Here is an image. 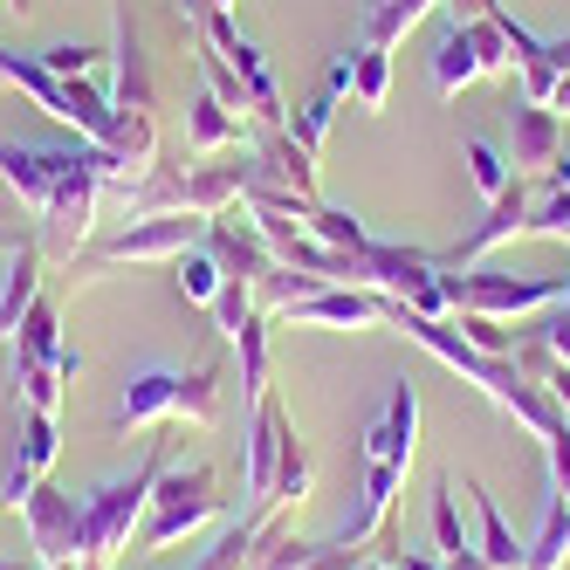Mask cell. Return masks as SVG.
Wrapping results in <instances>:
<instances>
[{
	"instance_id": "6da1fadb",
	"label": "cell",
	"mask_w": 570,
	"mask_h": 570,
	"mask_svg": "<svg viewBox=\"0 0 570 570\" xmlns=\"http://www.w3.org/2000/svg\"><path fill=\"white\" fill-rule=\"evenodd\" d=\"M0 179L35 214V240H42L49 262L83 255L104 193L131 186V173L104 145H21V138H0Z\"/></svg>"
},
{
	"instance_id": "7a4b0ae2",
	"label": "cell",
	"mask_w": 570,
	"mask_h": 570,
	"mask_svg": "<svg viewBox=\"0 0 570 570\" xmlns=\"http://www.w3.org/2000/svg\"><path fill=\"white\" fill-rule=\"evenodd\" d=\"M166 468H173V446L158 440L125 481H104L97 495H83V557L110 563L117 550H131L138 522H145V502H151V488H158V474H166Z\"/></svg>"
},
{
	"instance_id": "3957f363",
	"label": "cell",
	"mask_w": 570,
	"mask_h": 570,
	"mask_svg": "<svg viewBox=\"0 0 570 570\" xmlns=\"http://www.w3.org/2000/svg\"><path fill=\"white\" fill-rule=\"evenodd\" d=\"M227 515V495H220V474L207 461H193V468H166L151 488V502H145V522H138V550H173L179 537H193L199 522H214Z\"/></svg>"
},
{
	"instance_id": "277c9868",
	"label": "cell",
	"mask_w": 570,
	"mask_h": 570,
	"mask_svg": "<svg viewBox=\"0 0 570 570\" xmlns=\"http://www.w3.org/2000/svg\"><path fill=\"white\" fill-rule=\"evenodd\" d=\"M570 289V275H515V268H461L446 275V296H454V316H502V323H529L557 309Z\"/></svg>"
},
{
	"instance_id": "5b68a950",
	"label": "cell",
	"mask_w": 570,
	"mask_h": 570,
	"mask_svg": "<svg viewBox=\"0 0 570 570\" xmlns=\"http://www.w3.org/2000/svg\"><path fill=\"white\" fill-rule=\"evenodd\" d=\"M199 240H207V220L199 214H138L131 227L90 240L69 268L76 275H104V268H125V262H179L186 248H199Z\"/></svg>"
},
{
	"instance_id": "8992f818",
	"label": "cell",
	"mask_w": 570,
	"mask_h": 570,
	"mask_svg": "<svg viewBox=\"0 0 570 570\" xmlns=\"http://www.w3.org/2000/svg\"><path fill=\"white\" fill-rule=\"evenodd\" d=\"M14 509H21V522H28L35 563H83V495H69V488H56V481L42 474Z\"/></svg>"
},
{
	"instance_id": "52a82bcc",
	"label": "cell",
	"mask_w": 570,
	"mask_h": 570,
	"mask_svg": "<svg viewBox=\"0 0 570 570\" xmlns=\"http://www.w3.org/2000/svg\"><path fill=\"white\" fill-rule=\"evenodd\" d=\"M399 303L385 289H351V282H323V289H309L303 303H289L275 323H323V331H379V323H392Z\"/></svg>"
},
{
	"instance_id": "ba28073f",
	"label": "cell",
	"mask_w": 570,
	"mask_h": 570,
	"mask_svg": "<svg viewBox=\"0 0 570 570\" xmlns=\"http://www.w3.org/2000/svg\"><path fill=\"white\" fill-rule=\"evenodd\" d=\"M282 440H289V413H282L275 399H262L255 420H248V440H240V488H248V515H275L268 495H275Z\"/></svg>"
},
{
	"instance_id": "9c48e42d",
	"label": "cell",
	"mask_w": 570,
	"mask_h": 570,
	"mask_svg": "<svg viewBox=\"0 0 570 570\" xmlns=\"http://www.w3.org/2000/svg\"><path fill=\"white\" fill-rule=\"evenodd\" d=\"M557 158H563V117L515 97V110H509V166L522 179H537V173L557 166Z\"/></svg>"
},
{
	"instance_id": "30bf717a",
	"label": "cell",
	"mask_w": 570,
	"mask_h": 570,
	"mask_svg": "<svg viewBox=\"0 0 570 570\" xmlns=\"http://www.w3.org/2000/svg\"><path fill=\"white\" fill-rule=\"evenodd\" d=\"M179 413V372L173 364H145V372L125 385V399L110 405V433H138V426H158Z\"/></svg>"
},
{
	"instance_id": "8fae6325",
	"label": "cell",
	"mask_w": 570,
	"mask_h": 570,
	"mask_svg": "<svg viewBox=\"0 0 570 570\" xmlns=\"http://www.w3.org/2000/svg\"><path fill=\"white\" fill-rule=\"evenodd\" d=\"M42 268H49V255H42V240H35V227H28L8 248V275H0V344H14L21 316L35 309V296H42Z\"/></svg>"
},
{
	"instance_id": "7c38bea8",
	"label": "cell",
	"mask_w": 570,
	"mask_h": 570,
	"mask_svg": "<svg viewBox=\"0 0 570 570\" xmlns=\"http://www.w3.org/2000/svg\"><path fill=\"white\" fill-rule=\"evenodd\" d=\"M248 199V151L227 158V166H186V186H179V207L199 214V220H220Z\"/></svg>"
},
{
	"instance_id": "4fadbf2b",
	"label": "cell",
	"mask_w": 570,
	"mask_h": 570,
	"mask_svg": "<svg viewBox=\"0 0 570 570\" xmlns=\"http://www.w3.org/2000/svg\"><path fill=\"white\" fill-rule=\"evenodd\" d=\"M56 454H62V433H56V413H35V405H21V454H14V468H8V488H0V502H21L35 481H42L49 468H56Z\"/></svg>"
},
{
	"instance_id": "5bb4252c",
	"label": "cell",
	"mask_w": 570,
	"mask_h": 570,
	"mask_svg": "<svg viewBox=\"0 0 570 570\" xmlns=\"http://www.w3.org/2000/svg\"><path fill=\"white\" fill-rule=\"evenodd\" d=\"M240 138H248V117H234L207 83H193V97H186V151L214 158V151H234Z\"/></svg>"
},
{
	"instance_id": "9a60e30c",
	"label": "cell",
	"mask_w": 570,
	"mask_h": 570,
	"mask_svg": "<svg viewBox=\"0 0 570 570\" xmlns=\"http://www.w3.org/2000/svg\"><path fill=\"white\" fill-rule=\"evenodd\" d=\"M433 8H446V0H364V14H357V42H372V49H399L405 35H413Z\"/></svg>"
},
{
	"instance_id": "2e32d148",
	"label": "cell",
	"mask_w": 570,
	"mask_h": 570,
	"mask_svg": "<svg viewBox=\"0 0 570 570\" xmlns=\"http://www.w3.org/2000/svg\"><path fill=\"white\" fill-rule=\"evenodd\" d=\"M468 83H481V56H474V35L446 21V35L433 42V90H440V97H461Z\"/></svg>"
},
{
	"instance_id": "e0dca14e",
	"label": "cell",
	"mask_w": 570,
	"mask_h": 570,
	"mask_svg": "<svg viewBox=\"0 0 570 570\" xmlns=\"http://www.w3.org/2000/svg\"><path fill=\"white\" fill-rule=\"evenodd\" d=\"M268 309H255L248 323H240V331L227 337L234 344V357H240V399H248V405H262L268 399Z\"/></svg>"
},
{
	"instance_id": "ac0fdd59",
	"label": "cell",
	"mask_w": 570,
	"mask_h": 570,
	"mask_svg": "<svg viewBox=\"0 0 570 570\" xmlns=\"http://www.w3.org/2000/svg\"><path fill=\"white\" fill-rule=\"evenodd\" d=\"M468 495H474V515H481V557L488 563H495V570H522V557H529V543L515 537V529H509V515H502V502L495 495H481V488L468 481Z\"/></svg>"
},
{
	"instance_id": "d6986e66",
	"label": "cell",
	"mask_w": 570,
	"mask_h": 570,
	"mask_svg": "<svg viewBox=\"0 0 570 570\" xmlns=\"http://www.w3.org/2000/svg\"><path fill=\"white\" fill-rule=\"evenodd\" d=\"M316 557V543H303L296 537V522L289 515H262V537H255V557H248V570H303Z\"/></svg>"
},
{
	"instance_id": "ffe728a7",
	"label": "cell",
	"mask_w": 570,
	"mask_h": 570,
	"mask_svg": "<svg viewBox=\"0 0 570 570\" xmlns=\"http://www.w3.org/2000/svg\"><path fill=\"white\" fill-rule=\"evenodd\" d=\"M570 563V502L557 495H543V522H537V537H529V557H522V570H563Z\"/></svg>"
},
{
	"instance_id": "44dd1931",
	"label": "cell",
	"mask_w": 570,
	"mask_h": 570,
	"mask_svg": "<svg viewBox=\"0 0 570 570\" xmlns=\"http://www.w3.org/2000/svg\"><path fill=\"white\" fill-rule=\"evenodd\" d=\"M56 351H62V316H56L49 296H35V309L21 316V331H14V372H21V364H56Z\"/></svg>"
},
{
	"instance_id": "7402d4cb",
	"label": "cell",
	"mask_w": 570,
	"mask_h": 570,
	"mask_svg": "<svg viewBox=\"0 0 570 570\" xmlns=\"http://www.w3.org/2000/svg\"><path fill=\"white\" fill-rule=\"evenodd\" d=\"M220 282H227V268H220V255L207 248V240H199V248H186V255L173 262V289H179L193 309H214Z\"/></svg>"
},
{
	"instance_id": "603a6c76",
	"label": "cell",
	"mask_w": 570,
	"mask_h": 570,
	"mask_svg": "<svg viewBox=\"0 0 570 570\" xmlns=\"http://www.w3.org/2000/svg\"><path fill=\"white\" fill-rule=\"evenodd\" d=\"M186 426H214L220 420V364H193V372H179V413Z\"/></svg>"
},
{
	"instance_id": "cb8c5ba5",
	"label": "cell",
	"mask_w": 570,
	"mask_h": 570,
	"mask_svg": "<svg viewBox=\"0 0 570 570\" xmlns=\"http://www.w3.org/2000/svg\"><path fill=\"white\" fill-rule=\"evenodd\" d=\"M351 97L364 110H385V97H392V49H372V42L351 49Z\"/></svg>"
},
{
	"instance_id": "d4e9b609",
	"label": "cell",
	"mask_w": 570,
	"mask_h": 570,
	"mask_svg": "<svg viewBox=\"0 0 570 570\" xmlns=\"http://www.w3.org/2000/svg\"><path fill=\"white\" fill-rule=\"evenodd\" d=\"M303 227L323 240V248H337V255H364V248H372L364 220H357V214H344V207H323V199L309 207V220H303Z\"/></svg>"
},
{
	"instance_id": "484cf974",
	"label": "cell",
	"mask_w": 570,
	"mask_h": 570,
	"mask_svg": "<svg viewBox=\"0 0 570 570\" xmlns=\"http://www.w3.org/2000/svg\"><path fill=\"white\" fill-rule=\"evenodd\" d=\"M522 234H537V240H570V186L537 179V199H529V227H522Z\"/></svg>"
},
{
	"instance_id": "4316f807",
	"label": "cell",
	"mask_w": 570,
	"mask_h": 570,
	"mask_svg": "<svg viewBox=\"0 0 570 570\" xmlns=\"http://www.w3.org/2000/svg\"><path fill=\"white\" fill-rule=\"evenodd\" d=\"M461 158H468V179H474V193H481V199H495V193L515 179L509 151H495L488 138H468V145H461Z\"/></svg>"
},
{
	"instance_id": "83f0119b",
	"label": "cell",
	"mask_w": 570,
	"mask_h": 570,
	"mask_svg": "<svg viewBox=\"0 0 570 570\" xmlns=\"http://www.w3.org/2000/svg\"><path fill=\"white\" fill-rule=\"evenodd\" d=\"M433 550H440V557L468 550V529H461V509H454V474L433 481Z\"/></svg>"
},
{
	"instance_id": "f1b7e54d",
	"label": "cell",
	"mask_w": 570,
	"mask_h": 570,
	"mask_svg": "<svg viewBox=\"0 0 570 570\" xmlns=\"http://www.w3.org/2000/svg\"><path fill=\"white\" fill-rule=\"evenodd\" d=\"M248 316H255V289L227 275V282H220V296H214V331H220V337H234Z\"/></svg>"
},
{
	"instance_id": "f546056e",
	"label": "cell",
	"mask_w": 570,
	"mask_h": 570,
	"mask_svg": "<svg viewBox=\"0 0 570 570\" xmlns=\"http://www.w3.org/2000/svg\"><path fill=\"white\" fill-rule=\"evenodd\" d=\"M42 69L49 76H90L97 69V49H83V42H49L42 49Z\"/></svg>"
},
{
	"instance_id": "4dcf8cb0",
	"label": "cell",
	"mask_w": 570,
	"mask_h": 570,
	"mask_svg": "<svg viewBox=\"0 0 570 570\" xmlns=\"http://www.w3.org/2000/svg\"><path fill=\"white\" fill-rule=\"evenodd\" d=\"M543 454H550V488H557V495L570 502V420L543 440Z\"/></svg>"
},
{
	"instance_id": "1f68e13d",
	"label": "cell",
	"mask_w": 570,
	"mask_h": 570,
	"mask_svg": "<svg viewBox=\"0 0 570 570\" xmlns=\"http://www.w3.org/2000/svg\"><path fill=\"white\" fill-rule=\"evenodd\" d=\"M357 563H364V543H337L331 537V543H316V557L303 570H357Z\"/></svg>"
},
{
	"instance_id": "d6a6232c",
	"label": "cell",
	"mask_w": 570,
	"mask_h": 570,
	"mask_svg": "<svg viewBox=\"0 0 570 570\" xmlns=\"http://www.w3.org/2000/svg\"><path fill=\"white\" fill-rule=\"evenodd\" d=\"M537 331H543V337H550V351H557V357L570 364V303L543 309V316H537Z\"/></svg>"
},
{
	"instance_id": "836d02e7",
	"label": "cell",
	"mask_w": 570,
	"mask_h": 570,
	"mask_svg": "<svg viewBox=\"0 0 570 570\" xmlns=\"http://www.w3.org/2000/svg\"><path fill=\"white\" fill-rule=\"evenodd\" d=\"M495 14H509L502 0H446V21H454V28H468V21H495Z\"/></svg>"
},
{
	"instance_id": "e575fe53",
	"label": "cell",
	"mask_w": 570,
	"mask_h": 570,
	"mask_svg": "<svg viewBox=\"0 0 570 570\" xmlns=\"http://www.w3.org/2000/svg\"><path fill=\"white\" fill-rule=\"evenodd\" d=\"M385 563H392V570H446V557H440V550H413V543H399Z\"/></svg>"
},
{
	"instance_id": "d590c367",
	"label": "cell",
	"mask_w": 570,
	"mask_h": 570,
	"mask_svg": "<svg viewBox=\"0 0 570 570\" xmlns=\"http://www.w3.org/2000/svg\"><path fill=\"white\" fill-rule=\"evenodd\" d=\"M543 385H550V399L563 405V420H570V364H563V357H557L550 372H543Z\"/></svg>"
},
{
	"instance_id": "8d00e7d4",
	"label": "cell",
	"mask_w": 570,
	"mask_h": 570,
	"mask_svg": "<svg viewBox=\"0 0 570 570\" xmlns=\"http://www.w3.org/2000/svg\"><path fill=\"white\" fill-rule=\"evenodd\" d=\"M446 570H495V563H488V557L468 543V550H454V557H446Z\"/></svg>"
},
{
	"instance_id": "74e56055",
	"label": "cell",
	"mask_w": 570,
	"mask_h": 570,
	"mask_svg": "<svg viewBox=\"0 0 570 570\" xmlns=\"http://www.w3.org/2000/svg\"><path fill=\"white\" fill-rule=\"evenodd\" d=\"M0 570H35V557H21V563H14V557H0Z\"/></svg>"
},
{
	"instance_id": "f35d334b",
	"label": "cell",
	"mask_w": 570,
	"mask_h": 570,
	"mask_svg": "<svg viewBox=\"0 0 570 570\" xmlns=\"http://www.w3.org/2000/svg\"><path fill=\"white\" fill-rule=\"evenodd\" d=\"M357 570H392V563H385V557H364V563H357Z\"/></svg>"
},
{
	"instance_id": "ab89813d",
	"label": "cell",
	"mask_w": 570,
	"mask_h": 570,
	"mask_svg": "<svg viewBox=\"0 0 570 570\" xmlns=\"http://www.w3.org/2000/svg\"><path fill=\"white\" fill-rule=\"evenodd\" d=\"M35 570H83V563H35Z\"/></svg>"
},
{
	"instance_id": "60d3db41",
	"label": "cell",
	"mask_w": 570,
	"mask_h": 570,
	"mask_svg": "<svg viewBox=\"0 0 570 570\" xmlns=\"http://www.w3.org/2000/svg\"><path fill=\"white\" fill-rule=\"evenodd\" d=\"M8 8H14V14H28V8H35V0H8Z\"/></svg>"
},
{
	"instance_id": "b9f144b4",
	"label": "cell",
	"mask_w": 570,
	"mask_h": 570,
	"mask_svg": "<svg viewBox=\"0 0 570 570\" xmlns=\"http://www.w3.org/2000/svg\"><path fill=\"white\" fill-rule=\"evenodd\" d=\"M563 303H570V289H563Z\"/></svg>"
}]
</instances>
